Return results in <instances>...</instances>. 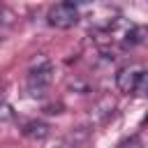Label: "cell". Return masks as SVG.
Returning <instances> with one entry per match:
<instances>
[{
  "mask_svg": "<svg viewBox=\"0 0 148 148\" xmlns=\"http://www.w3.org/2000/svg\"><path fill=\"white\" fill-rule=\"evenodd\" d=\"M141 74H143V72H141L136 65H125V67H120L118 74H116V88H118L123 95L136 92V86H139V81H141Z\"/></svg>",
  "mask_w": 148,
  "mask_h": 148,
  "instance_id": "cell-2",
  "label": "cell"
},
{
  "mask_svg": "<svg viewBox=\"0 0 148 148\" xmlns=\"http://www.w3.org/2000/svg\"><path fill=\"white\" fill-rule=\"evenodd\" d=\"M118 148H143V141H141L139 136H130V139H125Z\"/></svg>",
  "mask_w": 148,
  "mask_h": 148,
  "instance_id": "cell-5",
  "label": "cell"
},
{
  "mask_svg": "<svg viewBox=\"0 0 148 148\" xmlns=\"http://www.w3.org/2000/svg\"><path fill=\"white\" fill-rule=\"evenodd\" d=\"M49 132H51V127L44 123V120H30V123H25L23 125V134L25 136H30V139H46L49 136Z\"/></svg>",
  "mask_w": 148,
  "mask_h": 148,
  "instance_id": "cell-3",
  "label": "cell"
},
{
  "mask_svg": "<svg viewBox=\"0 0 148 148\" xmlns=\"http://www.w3.org/2000/svg\"><path fill=\"white\" fill-rule=\"evenodd\" d=\"M81 14H79V7L74 2H58L49 9L46 14V23L51 28H58V30H69L79 23Z\"/></svg>",
  "mask_w": 148,
  "mask_h": 148,
  "instance_id": "cell-1",
  "label": "cell"
},
{
  "mask_svg": "<svg viewBox=\"0 0 148 148\" xmlns=\"http://www.w3.org/2000/svg\"><path fill=\"white\" fill-rule=\"evenodd\" d=\"M9 120H14V109L9 102L0 99V123H9Z\"/></svg>",
  "mask_w": 148,
  "mask_h": 148,
  "instance_id": "cell-4",
  "label": "cell"
},
{
  "mask_svg": "<svg viewBox=\"0 0 148 148\" xmlns=\"http://www.w3.org/2000/svg\"><path fill=\"white\" fill-rule=\"evenodd\" d=\"M136 95H146V97H148V72L141 74V81H139V86H136Z\"/></svg>",
  "mask_w": 148,
  "mask_h": 148,
  "instance_id": "cell-6",
  "label": "cell"
}]
</instances>
